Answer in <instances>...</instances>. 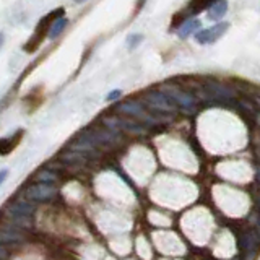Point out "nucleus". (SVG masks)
Masks as SVG:
<instances>
[{"instance_id":"nucleus-1","label":"nucleus","mask_w":260,"mask_h":260,"mask_svg":"<svg viewBox=\"0 0 260 260\" xmlns=\"http://www.w3.org/2000/svg\"><path fill=\"white\" fill-rule=\"evenodd\" d=\"M65 13V10L62 7H59V8H55V10H52V12H49L44 18H41V21L38 23V26H36V29H35V32H32V36L29 38V41L26 44L23 46V49L26 51L28 54H31V52H35L36 49L41 46V43L44 41V38L47 36V32H49V29H51V26H52V23L59 18V16H62Z\"/></svg>"},{"instance_id":"nucleus-2","label":"nucleus","mask_w":260,"mask_h":260,"mask_svg":"<svg viewBox=\"0 0 260 260\" xmlns=\"http://www.w3.org/2000/svg\"><path fill=\"white\" fill-rule=\"evenodd\" d=\"M55 189L54 185H49V182H41V184H32L29 185L26 190H24V197H26L28 200H49L52 199L55 195Z\"/></svg>"},{"instance_id":"nucleus-3","label":"nucleus","mask_w":260,"mask_h":260,"mask_svg":"<svg viewBox=\"0 0 260 260\" xmlns=\"http://www.w3.org/2000/svg\"><path fill=\"white\" fill-rule=\"evenodd\" d=\"M228 28H230V23H218L208 29L199 31L197 35H195V39H197L200 44H213L224 35V32L228 31Z\"/></svg>"},{"instance_id":"nucleus-4","label":"nucleus","mask_w":260,"mask_h":260,"mask_svg":"<svg viewBox=\"0 0 260 260\" xmlns=\"http://www.w3.org/2000/svg\"><path fill=\"white\" fill-rule=\"evenodd\" d=\"M117 112L128 114V116H134V117H140L142 120L150 122V124L158 122L156 116H151V114H148L145 109V106L138 104V103H124V104H120V106H117Z\"/></svg>"},{"instance_id":"nucleus-5","label":"nucleus","mask_w":260,"mask_h":260,"mask_svg":"<svg viewBox=\"0 0 260 260\" xmlns=\"http://www.w3.org/2000/svg\"><path fill=\"white\" fill-rule=\"evenodd\" d=\"M104 124L114 128V132L116 130H127V132H135V134H143L145 128L140 127L138 124H135V122L132 120H124V119H104Z\"/></svg>"},{"instance_id":"nucleus-6","label":"nucleus","mask_w":260,"mask_h":260,"mask_svg":"<svg viewBox=\"0 0 260 260\" xmlns=\"http://www.w3.org/2000/svg\"><path fill=\"white\" fill-rule=\"evenodd\" d=\"M23 135H24L23 130H16V134H13L10 137H5V138H0V154L12 153L21 142Z\"/></svg>"},{"instance_id":"nucleus-7","label":"nucleus","mask_w":260,"mask_h":260,"mask_svg":"<svg viewBox=\"0 0 260 260\" xmlns=\"http://www.w3.org/2000/svg\"><path fill=\"white\" fill-rule=\"evenodd\" d=\"M8 213L18 219H28L29 216H32V213H35V208L26 205V203H23V202H16L12 207H8Z\"/></svg>"},{"instance_id":"nucleus-8","label":"nucleus","mask_w":260,"mask_h":260,"mask_svg":"<svg viewBox=\"0 0 260 260\" xmlns=\"http://www.w3.org/2000/svg\"><path fill=\"white\" fill-rule=\"evenodd\" d=\"M216 2V0H190L189 5L185 8V15L187 16H192V15H199L200 12L207 10L208 7H211Z\"/></svg>"},{"instance_id":"nucleus-9","label":"nucleus","mask_w":260,"mask_h":260,"mask_svg":"<svg viewBox=\"0 0 260 260\" xmlns=\"http://www.w3.org/2000/svg\"><path fill=\"white\" fill-rule=\"evenodd\" d=\"M228 10V2L226 0H216V2L208 7V20L211 21H218L223 18V15Z\"/></svg>"},{"instance_id":"nucleus-10","label":"nucleus","mask_w":260,"mask_h":260,"mask_svg":"<svg viewBox=\"0 0 260 260\" xmlns=\"http://www.w3.org/2000/svg\"><path fill=\"white\" fill-rule=\"evenodd\" d=\"M200 26H202V23H200V20H197V18L182 21V23L177 26V35H179V38H187V36L190 35V32L197 31Z\"/></svg>"},{"instance_id":"nucleus-11","label":"nucleus","mask_w":260,"mask_h":260,"mask_svg":"<svg viewBox=\"0 0 260 260\" xmlns=\"http://www.w3.org/2000/svg\"><path fill=\"white\" fill-rule=\"evenodd\" d=\"M67 24H69V21L65 20V18H62V16H59V18H57V20L52 23V26H51V29H49L47 36H49V38H52V39L57 38L65 28H67Z\"/></svg>"},{"instance_id":"nucleus-12","label":"nucleus","mask_w":260,"mask_h":260,"mask_svg":"<svg viewBox=\"0 0 260 260\" xmlns=\"http://www.w3.org/2000/svg\"><path fill=\"white\" fill-rule=\"evenodd\" d=\"M20 241L21 238L18 234H0V244H15Z\"/></svg>"},{"instance_id":"nucleus-13","label":"nucleus","mask_w":260,"mask_h":260,"mask_svg":"<svg viewBox=\"0 0 260 260\" xmlns=\"http://www.w3.org/2000/svg\"><path fill=\"white\" fill-rule=\"evenodd\" d=\"M142 39H143V36L142 35H132V36H128V47L130 49H134V47H137L138 44L142 43Z\"/></svg>"},{"instance_id":"nucleus-14","label":"nucleus","mask_w":260,"mask_h":260,"mask_svg":"<svg viewBox=\"0 0 260 260\" xmlns=\"http://www.w3.org/2000/svg\"><path fill=\"white\" fill-rule=\"evenodd\" d=\"M38 177L41 179V181H49V182H54L55 181V176L54 174H49L47 171H43V173H39Z\"/></svg>"},{"instance_id":"nucleus-15","label":"nucleus","mask_w":260,"mask_h":260,"mask_svg":"<svg viewBox=\"0 0 260 260\" xmlns=\"http://www.w3.org/2000/svg\"><path fill=\"white\" fill-rule=\"evenodd\" d=\"M119 96H120V89H114V91H111V94L106 96V100H108V101H112V100H117Z\"/></svg>"},{"instance_id":"nucleus-16","label":"nucleus","mask_w":260,"mask_h":260,"mask_svg":"<svg viewBox=\"0 0 260 260\" xmlns=\"http://www.w3.org/2000/svg\"><path fill=\"white\" fill-rule=\"evenodd\" d=\"M7 176H8V171L7 169H4L2 173H0V184H2L5 179H7Z\"/></svg>"},{"instance_id":"nucleus-17","label":"nucleus","mask_w":260,"mask_h":260,"mask_svg":"<svg viewBox=\"0 0 260 260\" xmlns=\"http://www.w3.org/2000/svg\"><path fill=\"white\" fill-rule=\"evenodd\" d=\"M4 257H7V254H5V252H4V249L0 247V258H4Z\"/></svg>"},{"instance_id":"nucleus-18","label":"nucleus","mask_w":260,"mask_h":260,"mask_svg":"<svg viewBox=\"0 0 260 260\" xmlns=\"http://www.w3.org/2000/svg\"><path fill=\"white\" fill-rule=\"evenodd\" d=\"M145 2H146V0H138V8H140Z\"/></svg>"},{"instance_id":"nucleus-19","label":"nucleus","mask_w":260,"mask_h":260,"mask_svg":"<svg viewBox=\"0 0 260 260\" xmlns=\"http://www.w3.org/2000/svg\"><path fill=\"white\" fill-rule=\"evenodd\" d=\"M2 43H4V35L0 32V46H2Z\"/></svg>"},{"instance_id":"nucleus-20","label":"nucleus","mask_w":260,"mask_h":260,"mask_svg":"<svg viewBox=\"0 0 260 260\" xmlns=\"http://www.w3.org/2000/svg\"><path fill=\"white\" fill-rule=\"evenodd\" d=\"M75 2H78V4H81V2H85V0H75Z\"/></svg>"}]
</instances>
